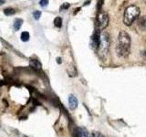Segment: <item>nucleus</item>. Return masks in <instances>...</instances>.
Masks as SVG:
<instances>
[{
	"label": "nucleus",
	"mask_w": 146,
	"mask_h": 137,
	"mask_svg": "<svg viewBox=\"0 0 146 137\" xmlns=\"http://www.w3.org/2000/svg\"><path fill=\"white\" fill-rule=\"evenodd\" d=\"M131 37L126 31H121L118 36L116 52L119 57L127 58L131 52Z\"/></svg>",
	"instance_id": "obj_1"
},
{
	"label": "nucleus",
	"mask_w": 146,
	"mask_h": 137,
	"mask_svg": "<svg viewBox=\"0 0 146 137\" xmlns=\"http://www.w3.org/2000/svg\"><path fill=\"white\" fill-rule=\"evenodd\" d=\"M110 45H111V39H110L109 34L105 31L102 32V33H100V43H99V47L97 50H98L99 57L102 59V61H105L106 57L108 56Z\"/></svg>",
	"instance_id": "obj_2"
},
{
	"label": "nucleus",
	"mask_w": 146,
	"mask_h": 137,
	"mask_svg": "<svg viewBox=\"0 0 146 137\" xmlns=\"http://www.w3.org/2000/svg\"><path fill=\"white\" fill-rule=\"evenodd\" d=\"M139 16H140V9L138 7L136 6L128 7L125 9L124 15H123V23L126 26L130 27L139 17Z\"/></svg>",
	"instance_id": "obj_3"
},
{
	"label": "nucleus",
	"mask_w": 146,
	"mask_h": 137,
	"mask_svg": "<svg viewBox=\"0 0 146 137\" xmlns=\"http://www.w3.org/2000/svg\"><path fill=\"white\" fill-rule=\"evenodd\" d=\"M109 24V16L106 12H102L98 16V25L100 29H105Z\"/></svg>",
	"instance_id": "obj_4"
},
{
	"label": "nucleus",
	"mask_w": 146,
	"mask_h": 137,
	"mask_svg": "<svg viewBox=\"0 0 146 137\" xmlns=\"http://www.w3.org/2000/svg\"><path fill=\"white\" fill-rule=\"evenodd\" d=\"M68 106L72 111L76 110L78 107V99L73 94H70L68 96Z\"/></svg>",
	"instance_id": "obj_5"
},
{
	"label": "nucleus",
	"mask_w": 146,
	"mask_h": 137,
	"mask_svg": "<svg viewBox=\"0 0 146 137\" xmlns=\"http://www.w3.org/2000/svg\"><path fill=\"white\" fill-rule=\"evenodd\" d=\"M74 134L79 137H86L89 136V132L83 127H77L74 130Z\"/></svg>",
	"instance_id": "obj_6"
},
{
	"label": "nucleus",
	"mask_w": 146,
	"mask_h": 137,
	"mask_svg": "<svg viewBox=\"0 0 146 137\" xmlns=\"http://www.w3.org/2000/svg\"><path fill=\"white\" fill-rule=\"evenodd\" d=\"M138 27L141 30H146V16L140 17L138 20Z\"/></svg>",
	"instance_id": "obj_7"
},
{
	"label": "nucleus",
	"mask_w": 146,
	"mask_h": 137,
	"mask_svg": "<svg viewBox=\"0 0 146 137\" xmlns=\"http://www.w3.org/2000/svg\"><path fill=\"white\" fill-rule=\"evenodd\" d=\"M30 66L33 68H35V70H40L41 63L38 61V59H32L30 61Z\"/></svg>",
	"instance_id": "obj_8"
},
{
	"label": "nucleus",
	"mask_w": 146,
	"mask_h": 137,
	"mask_svg": "<svg viewBox=\"0 0 146 137\" xmlns=\"http://www.w3.org/2000/svg\"><path fill=\"white\" fill-rule=\"evenodd\" d=\"M23 24V19H20V18H17V19L15 20V22H14V29H15L16 31L19 30L20 27Z\"/></svg>",
	"instance_id": "obj_9"
},
{
	"label": "nucleus",
	"mask_w": 146,
	"mask_h": 137,
	"mask_svg": "<svg viewBox=\"0 0 146 137\" xmlns=\"http://www.w3.org/2000/svg\"><path fill=\"white\" fill-rule=\"evenodd\" d=\"M4 14L6 16H12V15H15V14H16V10L14 8L7 7V8L4 9Z\"/></svg>",
	"instance_id": "obj_10"
},
{
	"label": "nucleus",
	"mask_w": 146,
	"mask_h": 137,
	"mask_svg": "<svg viewBox=\"0 0 146 137\" xmlns=\"http://www.w3.org/2000/svg\"><path fill=\"white\" fill-rule=\"evenodd\" d=\"M20 37H21V40L24 41V42H27V41H29V38H30L29 33V32H27V31L22 32V34H21Z\"/></svg>",
	"instance_id": "obj_11"
},
{
	"label": "nucleus",
	"mask_w": 146,
	"mask_h": 137,
	"mask_svg": "<svg viewBox=\"0 0 146 137\" xmlns=\"http://www.w3.org/2000/svg\"><path fill=\"white\" fill-rule=\"evenodd\" d=\"M54 25H55V27H61V26H62V19L60 17H56L54 19Z\"/></svg>",
	"instance_id": "obj_12"
},
{
	"label": "nucleus",
	"mask_w": 146,
	"mask_h": 137,
	"mask_svg": "<svg viewBox=\"0 0 146 137\" xmlns=\"http://www.w3.org/2000/svg\"><path fill=\"white\" fill-rule=\"evenodd\" d=\"M33 17H34V19L35 20H38L40 17H41V12L38 11V10H36L33 12Z\"/></svg>",
	"instance_id": "obj_13"
},
{
	"label": "nucleus",
	"mask_w": 146,
	"mask_h": 137,
	"mask_svg": "<svg viewBox=\"0 0 146 137\" xmlns=\"http://www.w3.org/2000/svg\"><path fill=\"white\" fill-rule=\"evenodd\" d=\"M39 5H40V6L42 7H47L48 5V0H40Z\"/></svg>",
	"instance_id": "obj_14"
},
{
	"label": "nucleus",
	"mask_w": 146,
	"mask_h": 137,
	"mask_svg": "<svg viewBox=\"0 0 146 137\" xmlns=\"http://www.w3.org/2000/svg\"><path fill=\"white\" fill-rule=\"evenodd\" d=\"M70 5L68 3H64L60 7V9H61V10H66V9H68V7H70Z\"/></svg>",
	"instance_id": "obj_15"
},
{
	"label": "nucleus",
	"mask_w": 146,
	"mask_h": 137,
	"mask_svg": "<svg viewBox=\"0 0 146 137\" xmlns=\"http://www.w3.org/2000/svg\"><path fill=\"white\" fill-rule=\"evenodd\" d=\"M57 61H58V63H61V59L58 58V59H57Z\"/></svg>",
	"instance_id": "obj_16"
},
{
	"label": "nucleus",
	"mask_w": 146,
	"mask_h": 137,
	"mask_svg": "<svg viewBox=\"0 0 146 137\" xmlns=\"http://www.w3.org/2000/svg\"><path fill=\"white\" fill-rule=\"evenodd\" d=\"M5 4V0H0V5Z\"/></svg>",
	"instance_id": "obj_17"
},
{
	"label": "nucleus",
	"mask_w": 146,
	"mask_h": 137,
	"mask_svg": "<svg viewBox=\"0 0 146 137\" xmlns=\"http://www.w3.org/2000/svg\"><path fill=\"white\" fill-rule=\"evenodd\" d=\"M145 55H146V50H145Z\"/></svg>",
	"instance_id": "obj_18"
}]
</instances>
